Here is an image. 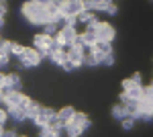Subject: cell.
<instances>
[{"label":"cell","instance_id":"d6986e66","mask_svg":"<svg viewBox=\"0 0 153 137\" xmlns=\"http://www.w3.org/2000/svg\"><path fill=\"white\" fill-rule=\"evenodd\" d=\"M100 64H102V66H112V64H114V53H108V55H104L102 59H100Z\"/></svg>","mask_w":153,"mask_h":137},{"label":"cell","instance_id":"9c48e42d","mask_svg":"<svg viewBox=\"0 0 153 137\" xmlns=\"http://www.w3.org/2000/svg\"><path fill=\"white\" fill-rule=\"evenodd\" d=\"M55 113V111H51V109H45V106H41V111H39V115H37L35 119V125L41 129V127H47V123H49V117Z\"/></svg>","mask_w":153,"mask_h":137},{"label":"cell","instance_id":"4316f807","mask_svg":"<svg viewBox=\"0 0 153 137\" xmlns=\"http://www.w3.org/2000/svg\"><path fill=\"white\" fill-rule=\"evenodd\" d=\"M4 103V90H2V88H0V104Z\"/></svg>","mask_w":153,"mask_h":137},{"label":"cell","instance_id":"3957f363","mask_svg":"<svg viewBox=\"0 0 153 137\" xmlns=\"http://www.w3.org/2000/svg\"><path fill=\"white\" fill-rule=\"evenodd\" d=\"M21 59V64L23 66H27V68H33V66H39L41 64V53L37 51L35 47H25V51H23V55L19 57Z\"/></svg>","mask_w":153,"mask_h":137},{"label":"cell","instance_id":"44dd1931","mask_svg":"<svg viewBox=\"0 0 153 137\" xmlns=\"http://www.w3.org/2000/svg\"><path fill=\"white\" fill-rule=\"evenodd\" d=\"M8 121V113H6V109H0V125H4Z\"/></svg>","mask_w":153,"mask_h":137},{"label":"cell","instance_id":"4fadbf2b","mask_svg":"<svg viewBox=\"0 0 153 137\" xmlns=\"http://www.w3.org/2000/svg\"><path fill=\"white\" fill-rule=\"evenodd\" d=\"M23 111H25V115H27V119H35L37 115H39V111H41V104H37V103H33V100H29Z\"/></svg>","mask_w":153,"mask_h":137},{"label":"cell","instance_id":"484cf974","mask_svg":"<svg viewBox=\"0 0 153 137\" xmlns=\"http://www.w3.org/2000/svg\"><path fill=\"white\" fill-rule=\"evenodd\" d=\"M2 86H6V74L0 72V88H2Z\"/></svg>","mask_w":153,"mask_h":137},{"label":"cell","instance_id":"ffe728a7","mask_svg":"<svg viewBox=\"0 0 153 137\" xmlns=\"http://www.w3.org/2000/svg\"><path fill=\"white\" fill-rule=\"evenodd\" d=\"M61 68H63V70H68V72H71V70H76V68H78V66H76L74 61H70V59H65V61L61 64Z\"/></svg>","mask_w":153,"mask_h":137},{"label":"cell","instance_id":"d4e9b609","mask_svg":"<svg viewBox=\"0 0 153 137\" xmlns=\"http://www.w3.org/2000/svg\"><path fill=\"white\" fill-rule=\"evenodd\" d=\"M4 14H6V6L4 2H0V19H4Z\"/></svg>","mask_w":153,"mask_h":137},{"label":"cell","instance_id":"52a82bcc","mask_svg":"<svg viewBox=\"0 0 153 137\" xmlns=\"http://www.w3.org/2000/svg\"><path fill=\"white\" fill-rule=\"evenodd\" d=\"M84 49H86V47H82V45L68 47V59L74 61L76 66H82V64H84Z\"/></svg>","mask_w":153,"mask_h":137},{"label":"cell","instance_id":"2e32d148","mask_svg":"<svg viewBox=\"0 0 153 137\" xmlns=\"http://www.w3.org/2000/svg\"><path fill=\"white\" fill-rule=\"evenodd\" d=\"M43 27H45V35H51V37H53V35L59 31V25H57V23H53V21H49V23H47V25H43Z\"/></svg>","mask_w":153,"mask_h":137},{"label":"cell","instance_id":"9a60e30c","mask_svg":"<svg viewBox=\"0 0 153 137\" xmlns=\"http://www.w3.org/2000/svg\"><path fill=\"white\" fill-rule=\"evenodd\" d=\"M112 117L114 119H118V121H123L125 117H129V113H127V109H125V104H120L118 103L114 109H112Z\"/></svg>","mask_w":153,"mask_h":137},{"label":"cell","instance_id":"8992f818","mask_svg":"<svg viewBox=\"0 0 153 137\" xmlns=\"http://www.w3.org/2000/svg\"><path fill=\"white\" fill-rule=\"evenodd\" d=\"M96 37H98L100 41H112V39H114V29H112L108 23L100 21L98 27H96Z\"/></svg>","mask_w":153,"mask_h":137},{"label":"cell","instance_id":"f546056e","mask_svg":"<svg viewBox=\"0 0 153 137\" xmlns=\"http://www.w3.org/2000/svg\"><path fill=\"white\" fill-rule=\"evenodd\" d=\"M90 2H94V0H90Z\"/></svg>","mask_w":153,"mask_h":137},{"label":"cell","instance_id":"7c38bea8","mask_svg":"<svg viewBox=\"0 0 153 137\" xmlns=\"http://www.w3.org/2000/svg\"><path fill=\"white\" fill-rule=\"evenodd\" d=\"M74 109L71 106H65V109H61V111H57V121L61 123V125L65 127V125H70V121H71V117H74Z\"/></svg>","mask_w":153,"mask_h":137},{"label":"cell","instance_id":"5bb4252c","mask_svg":"<svg viewBox=\"0 0 153 137\" xmlns=\"http://www.w3.org/2000/svg\"><path fill=\"white\" fill-rule=\"evenodd\" d=\"M6 86L10 90H21V78L16 74H6Z\"/></svg>","mask_w":153,"mask_h":137},{"label":"cell","instance_id":"30bf717a","mask_svg":"<svg viewBox=\"0 0 153 137\" xmlns=\"http://www.w3.org/2000/svg\"><path fill=\"white\" fill-rule=\"evenodd\" d=\"M47 57L53 61V64H57V66H61L65 59H68V47H61V49H57V51H49Z\"/></svg>","mask_w":153,"mask_h":137},{"label":"cell","instance_id":"7a4b0ae2","mask_svg":"<svg viewBox=\"0 0 153 137\" xmlns=\"http://www.w3.org/2000/svg\"><path fill=\"white\" fill-rule=\"evenodd\" d=\"M78 31H76V27H61L57 33L53 35V39L57 41L61 47H71L76 43V39H78Z\"/></svg>","mask_w":153,"mask_h":137},{"label":"cell","instance_id":"e0dca14e","mask_svg":"<svg viewBox=\"0 0 153 137\" xmlns=\"http://www.w3.org/2000/svg\"><path fill=\"white\" fill-rule=\"evenodd\" d=\"M39 135L41 137H59V133L53 131V129H49V127H41L39 129Z\"/></svg>","mask_w":153,"mask_h":137},{"label":"cell","instance_id":"ba28073f","mask_svg":"<svg viewBox=\"0 0 153 137\" xmlns=\"http://www.w3.org/2000/svg\"><path fill=\"white\" fill-rule=\"evenodd\" d=\"M70 125H74V127H78L80 131H86L88 127H90V119H88V115H84V113H74V117H71V121H70Z\"/></svg>","mask_w":153,"mask_h":137},{"label":"cell","instance_id":"cb8c5ba5","mask_svg":"<svg viewBox=\"0 0 153 137\" xmlns=\"http://www.w3.org/2000/svg\"><path fill=\"white\" fill-rule=\"evenodd\" d=\"M31 2H35L39 6H49V4H51V0H31Z\"/></svg>","mask_w":153,"mask_h":137},{"label":"cell","instance_id":"7402d4cb","mask_svg":"<svg viewBox=\"0 0 153 137\" xmlns=\"http://www.w3.org/2000/svg\"><path fill=\"white\" fill-rule=\"evenodd\" d=\"M8 64V53H0V68H4Z\"/></svg>","mask_w":153,"mask_h":137},{"label":"cell","instance_id":"8fae6325","mask_svg":"<svg viewBox=\"0 0 153 137\" xmlns=\"http://www.w3.org/2000/svg\"><path fill=\"white\" fill-rule=\"evenodd\" d=\"M6 113H8V119L14 121V123H21L27 119V115H25L23 109H19V106H6Z\"/></svg>","mask_w":153,"mask_h":137},{"label":"cell","instance_id":"277c9868","mask_svg":"<svg viewBox=\"0 0 153 137\" xmlns=\"http://www.w3.org/2000/svg\"><path fill=\"white\" fill-rule=\"evenodd\" d=\"M82 10H84V0H65L63 8H61V16H71V19H76Z\"/></svg>","mask_w":153,"mask_h":137},{"label":"cell","instance_id":"f1b7e54d","mask_svg":"<svg viewBox=\"0 0 153 137\" xmlns=\"http://www.w3.org/2000/svg\"><path fill=\"white\" fill-rule=\"evenodd\" d=\"M0 2H4V0H0Z\"/></svg>","mask_w":153,"mask_h":137},{"label":"cell","instance_id":"ac0fdd59","mask_svg":"<svg viewBox=\"0 0 153 137\" xmlns=\"http://www.w3.org/2000/svg\"><path fill=\"white\" fill-rule=\"evenodd\" d=\"M120 123H123V129H125V131H129V129H133V125H135V119H133V117H125Z\"/></svg>","mask_w":153,"mask_h":137},{"label":"cell","instance_id":"603a6c76","mask_svg":"<svg viewBox=\"0 0 153 137\" xmlns=\"http://www.w3.org/2000/svg\"><path fill=\"white\" fill-rule=\"evenodd\" d=\"M104 12H106V14H110V16H114V14H117V6H114V4H110Z\"/></svg>","mask_w":153,"mask_h":137},{"label":"cell","instance_id":"6da1fadb","mask_svg":"<svg viewBox=\"0 0 153 137\" xmlns=\"http://www.w3.org/2000/svg\"><path fill=\"white\" fill-rule=\"evenodd\" d=\"M23 16L33 25H47L49 23V14H47V6H39L35 2H25L23 8Z\"/></svg>","mask_w":153,"mask_h":137},{"label":"cell","instance_id":"5b68a950","mask_svg":"<svg viewBox=\"0 0 153 137\" xmlns=\"http://www.w3.org/2000/svg\"><path fill=\"white\" fill-rule=\"evenodd\" d=\"M90 49H92V53H94V57H96L98 64H100V59H102L104 55L112 53V45H110V41H100V39H98Z\"/></svg>","mask_w":153,"mask_h":137},{"label":"cell","instance_id":"83f0119b","mask_svg":"<svg viewBox=\"0 0 153 137\" xmlns=\"http://www.w3.org/2000/svg\"><path fill=\"white\" fill-rule=\"evenodd\" d=\"M70 137H78V135H70Z\"/></svg>","mask_w":153,"mask_h":137}]
</instances>
